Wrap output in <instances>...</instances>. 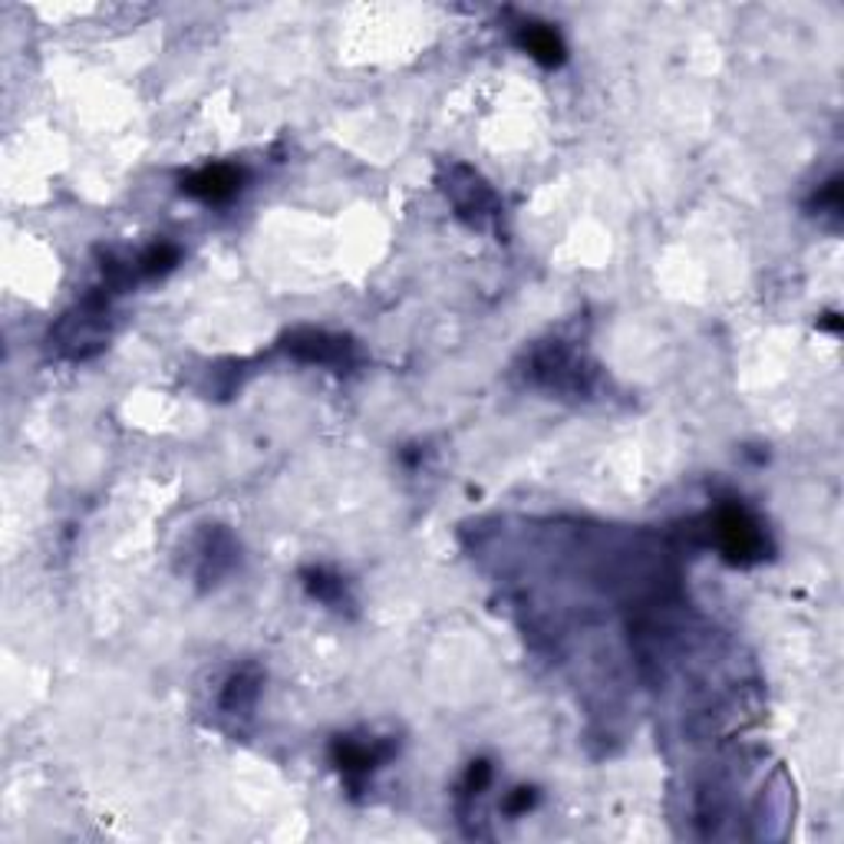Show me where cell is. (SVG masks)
<instances>
[{
	"label": "cell",
	"instance_id": "cell-11",
	"mask_svg": "<svg viewBox=\"0 0 844 844\" xmlns=\"http://www.w3.org/2000/svg\"><path fill=\"white\" fill-rule=\"evenodd\" d=\"M172 264H179V248L175 244H169V241H162V244H156V248H149L142 258H139V271L142 274H166Z\"/></svg>",
	"mask_w": 844,
	"mask_h": 844
},
{
	"label": "cell",
	"instance_id": "cell-3",
	"mask_svg": "<svg viewBox=\"0 0 844 844\" xmlns=\"http://www.w3.org/2000/svg\"><path fill=\"white\" fill-rule=\"evenodd\" d=\"M446 195L453 198L459 218H466V221L476 225V228H482V225L495 215V208H499L495 192L482 182L479 172H472V169H466V166H453Z\"/></svg>",
	"mask_w": 844,
	"mask_h": 844
},
{
	"label": "cell",
	"instance_id": "cell-12",
	"mask_svg": "<svg viewBox=\"0 0 844 844\" xmlns=\"http://www.w3.org/2000/svg\"><path fill=\"white\" fill-rule=\"evenodd\" d=\"M304 578H307V591H310L317 601L333 604V607L343 601V581H340V578H330V574H323V571H307Z\"/></svg>",
	"mask_w": 844,
	"mask_h": 844
},
{
	"label": "cell",
	"instance_id": "cell-2",
	"mask_svg": "<svg viewBox=\"0 0 844 844\" xmlns=\"http://www.w3.org/2000/svg\"><path fill=\"white\" fill-rule=\"evenodd\" d=\"M712 532H716V541L722 548V555L732 561V564H752L762 558V548H765V538L759 532V525L752 522L749 512L729 505V509H719L716 522H712Z\"/></svg>",
	"mask_w": 844,
	"mask_h": 844
},
{
	"label": "cell",
	"instance_id": "cell-1",
	"mask_svg": "<svg viewBox=\"0 0 844 844\" xmlns=\"http://www.w3.org/2000/svg\"><path fill=\"white\" fill-rule=\"evenodd\" d=\"M54 340H57V350L70 360H87L100 353L106 343V304L100 297H90L83 307L64 317Z\"/></svg>",
	"mask_w": 844,
	"mask_h": 844
},
{
	"label": "cell",
	"instance_id": "cell-13",
	"mask_svg": "<svg viewBox=\"0 0 844 844\" xmlns=\"http://www.w3.org/2000/svg\"><path fill=\"white\" fill-rule=\"evenodd\" d=\"M818 212H828V215H837L841 212V182L837 179H831L818 195H814V202H811Z\"/></svg>",
	"mask_w": 844,
	"mask_h": 844
},
{
	"label": "cell",
	"instance_id": "cell-7",
	"mask_svg": "<svg viewBox=\"0 0 844 844\" xmlns=\"http://www.w3.org/2000/svg\"><path fill=\"white\" fill-rule=\"evenodd\" d=\"M386 759H389V745H376V742L366 745V742H350V739L333 742V762L350 778H366Z\"/></svg>",
	"mask_w": 844,
	"mask_h": 844
},
{
	"label": "cell",
	"instance_id": "cell-14",
	"mask_svg": "<svg viewBox=\"0 0 844 844\" xmlns=\"http://www.w3.org/2000/svg\"><path fill=\"white\" fill-rule=\"evenodd\" d=\"M489 778H492V768H489V762H472V768H469V778H466V791H469V795H479V791L489 785Z\"/></svg>",
	"mask_w": 844,
	"mask_h": 844
},
{
	"label": "cell",
	"instance_id": "cell-5",
	"mask_svg": "<svg viewBox=\"0 0 844 844\" xmlns=\"http://www.w3.org/2000/svg\"><path fill=\"white\" fill-rule=\"evenodd\" d=\"M241 189V172L235 166H208L182 182V192L202 202H225Z\"/></svg>",
	"mask_w": 844,
	"mask_h": 844
},
{
	"label": "cell",
	"instance_id": "cell-6",
	"mask_svg": "<svg viewBox=\"0 0 844 844\" xmlns=\"http://www.w3.org/2000/svg\"><path fill=\"white\" fill-rule=\"evenodd\" d=\"M581 373L578 360L564 346H548L535 356V376L551 386V389H581Z\"/></svg>",
	"mask_w": 844,
	"mask_h": 844
},
{
	"label": "cell",
	"instance_id": "cell-8",
	"mask_svg": "<svg viewBox=\"0 0 844 844\" xmlns=\"http://www.w3.org/2000/svg\"><path fill=\"white\" fill-rule=\"evenodd\" d=\"M518 44L541 67H561L564 64V41L548 24H522Z\"/></svg>",
	"mask_w": 844,
	"mask_h": 844
},
{
	"label": "cell",
	"instance_id": "cell-15",
	"mask_svg": "<svg viewBox=\"0 0 844 844\" xmlns=\"http://www.w3.org/2000/svg\"><path fill=\"white\" fill-rule=\"evenodd\" d=\"M532 801H535V795H532V788H518V791H515V795H512V798H509V805H505V808H509V811H512V814H518V811H525V808H532Z\"/></svg>",
	"mask_w": 844,
	"mask_h": 844
},
{
	"label": "cell",
	"instance_id": "cell-10",
	"mask_svg": "<svg viewBox=\"0 0 844 844\" xmlns=\"http://www.w3.org/2000/svg\"><path fill=\"white\" fill-rule=\"evenodd\" d=\"M235 555H238V548H235L231 535L212 532L208 541H205V551H202V578H212V581H215V578H221L225 571H231Z\"/></svg>",
	"mask_w": 844,
	"mask_h": 844
},
{
	"label": "cell",
	"instance_id": "cell-9",
	"mask_svg": "<svg viewBox=\"0 0 844 844\" xmlns=\"http://www.w3.org/2000/svg\"><path fill=\"white\" fill-rule=\"evenodd\" d=\"M258 693H261V676H258L254 670H241V673H235V676L228 680L225 696H221V706H225V712H231V716H248V712L254 709Z\"/></svg>",
	"mask_w": 844,
	"mask_h": 844
},
{
	"label": "cell",
	"instance_id": "cell-4",
	"mask_svg": "<svg viewBox=\"0 0 844 844\" xmlns=\"http://www.w3.org/2000/svg\"><path fill=\"white\" fill-rule=\"evenodd\" d=\"M287 350L304 363L320 366H350L356 360V350L346 337H333L323 330H297L287 337Z\"/></svg>",
	"mask_w": 844,
	"mask_h": 844
}]
</instances>
